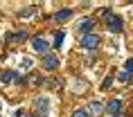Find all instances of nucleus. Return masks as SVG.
I'll use <instances>...</instances> for the list:
<instances>
[{
    "label": "nucleus",
    "mask_w": 133,
    "mask_h": 117,
    "mask_svg": "<svg viewBox=\"0 0 133 117\" xmlns=\"http://www.w3.org/2000/svg\"><path fill=\"white\" fill-rule=\"evenodd\" d=\"M102 108H104V106H102L99 101H92L90 104V110H92V113H102Z\"/></svg>",
    "instance_id": "8"
},
{
    "label": "nucleus",
    "mask_w": 133,
    "mask_h": 117,
    "mask_svg": "<svg viewBox=\"0 0 133 117\" xmlns=\"http://www.w3.org/2000/svg\"><path fill=\"white\" fill-rule=\"evenodd\" d=\"M48 47H50L48 41H43L41 36H36V38H34V50H38V52H48Z\"/></svg>",
    "instance_id": "3"
},
{
    "label": "nucleus",
    "mask_w": 133,
    "mask_h": 117,
    "mask_svg": "<svg viewBox=\"0 0 133 117\" xmlns=\"http://www.w3.org/2000/svg\"><path fill=\"white\" fill-rule=\"evenodd\" d=\"M63 36H65L63 32H59V34H56V38H54V45H56V47H61V43H63Z\"/></svg>",
    "instance_id": "9"
},
{
    "label": "nucleus",
    "mask_w": 133,
    "mask_h": 117,
    "mask_svg": "<svg viewBox=\"0 0 133 117\" xmlns=\"http://www.w3.org/2000/svg\"><path fill=\"white\" fill-rule=\"evenodd\" d=\"M119 79H122V81H129V79H131V74H129V72H122V74H119Z\"/></svg>",
    "instance_id": "12"
},
{
    "label": "nucleus",
    "mask_w": 133,
    "mask_h": 117,
    "mask_svg": "<svg viewBox=\"0 0 133 117\" xmlns=\"http://www.w3.org/2000/svg\"><path fill=\"white\" fill-rule=\"evenodd\" d=\"M106 110H108V113H119V110H122V101H119V99L108 101V104H106Z\"/></svg>",
    "instance_id": "4"
},
{
    "label": "nucleus",
    "mask_w": 133,
    "mask_h": 117,
    "mask_svg": "<svg viewBox=\"0 0 133 117\" xmlns=\"http://www.w3.org/2000/svg\"><path fill=\"white\" fill-rule=\"evenodd\" d=\"M92 25H95V20H90V18H84V20L79 23V29H81V32H88V29H92Z\"/></svg>",
    "instance_id": "7"
},
{
    "label": "nucleus",
    "mask_w": 133,
    "mask_h": 117,
    "mask_svg": "<svg viewBox=\"0 0 133 117\" xmlns=\"http://www.w3.org/2000/svg\"><path fill=\"white\" fill-rule=\"evenodd\" d=\"M43 63H45V68H48V70H54L56 65H59V59H56V56H45V61H43Z\"/></svg>",
    "instance_id": "6"
},
{
    "label": "nucleus",
    "mask_w": 133,
    "mask_h": 117,
    "mask_svg": "<svg viewBox=\"0 0 133 117\" xmlns=\"http://www.w3.org/2000/svg\"><path fill=\"white\" fill-rule=\"evenodd\" d=\"M108 29H111V32H119V29H122V18H119V16H111V18H108Z\"/></svg>",
    "instance_id": "2"
},
{
    "label": "nucleus",
    "mask_w": 133,
    "mask_h": 117,
    "mask_svg": "<svg viewBox=\"0 0 133 117\" xmlns=\"http://www.w3.org/2000/svg\"><path fill=\"white\" fill-rule=\"evenodd\" d=\"M70 16H72V9H61V11H56L54 20H56V23H63L65 18H70Z\"/></svg>",
    "instance_id": "5"
},
{
    "label": "nucleus",
    "mask_w": 133,
    "mask_h": 117,
    "mask_svg": "<svg viewBox=\"0 0 133 117\" xmlns=\"http://www.w3.org/2000/svg\"><path fill=\"white\" fill-rule=\"evenodd\" d=\"M36 117H38V115H36Z\"/></svg>",
    "instance_id": "13"
},
{
    "label": "nucleus",
    "mask_w": 133,
    "mask_h": 117,
    "mask_svg": "<svg viewBox=\"0 0 133 117\" xmlns=\"http://www.w3.org/2000/svg\"><path fill=\"white\" fill-rule=\"evenodd\" d=\"M72 117H88V113H86V110H75Z\"/></svg>",
    "instance_id": "11"
},
{
    "label": "nucleus",
    "mask_w": 133,
    "mask_h": 117,
    "mask_svg": "<svg viewBox=\"0 0 133 117\" xmlns=\"http://www.w3.org/2000/svg\"><path fill=\"white\" fill-rule=\"evenodd\" d=\"M81 45H84V47H97L99 45V36L97 34H84Z\"/></svg>",
    "instance_id": "1"
},
{
    "label": "nucleus",
    "mask_w": 133,
    "mask_h": 117,
    "mask_svg": "<svg viewBox=\"0 0 133 117\" xmlns=\"http://www.w3.org/2000/svg\"><path fill=\"white\" fill-rule=\"evenodd\" d=\"M126 72H129V74L133 72V59H129V61H126Z\"/></svg>",
    "instance_id": "10"
}]
</instances>
